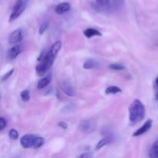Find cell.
Listing matches in <instances>:
<instances>
[{"label":"cell","instance_id":"cell-1","mask_svg":"<svg viewBox=\"0 0 158 158\" xmlns=\"http://www.w3.org/2000/svg\"><path fill=\"white\" fill-rule=\"evenodd\" d=\"M61 47V41H57L53 43L49 52H47L44 59L41 62H40V63L35 66V72H36L37 75L40 76V77L43 76L52 67L54 60H55L56 56L57 53L60 50Z\"/></svg>","mask_w":158,"mask_h":158},{"label":"cell","instance_id":"cell-2","mask_svg":"<svg viewBox=\"0 0 158 158\" xmlns=\"http://www.w3.org/2000/svg\"><path fill=\"white\" fill-rule=\"evenodd\" d=\"M145 106L140 100H134L129 107V120L134 125L141 121L145 117Z\"/></svg>","mask_w":158,"mask_h":158},{"label":"cell","instance_id":"cell-3","mask_svg":"<svg viewBox=\"0 0 158 158\" xmlns=\"http://www.w3.org/2000/svg\"><path fill=\"white\" fill-rule=\"evenodd\" d=\"M36 139L37 136L34 135V134H25L20 138V143L23 148H26V149H29L31 148H34Z\"/></svg>","mask_w":158,"mask_h":158},{"label":"cell","instance_id":"cell-4","mask_svg":"<svg viewBox=\"0 0 158 158\" xmlns=\"http://www.w3.org/2000/svg\"><path fill=\"white\" fill-rule=\"evenodd\" d=\"M26 1L23 2L21 4L18 5V6H14L13 9H12V12L10 15L9 17V23H12L14 20H15L16 19H18L20 15H22L23 12L25 11L26 8Z\"/></svg>","mask_w":158,"mask_h":158},{"label":"cell","instance_id":"cell-5","mask_svg":"<svg viewBox=\"0 0 158 158\" xmlns=\"http://www.w3.org/2000/svg\"><path fill=\"white\" fill-rule=\"evenodd\" d=\"M152 123H153V120L149 119V120H147L146 122L144 123V124L143 125L142 127H140L139 129H137L135 132L134 133L133 136L134 137H139V136L143 135L144 134H146L148 131H150V129L152 127Z\"/></svg>","mask_w":158,"mask_h":158},{"label":"cell","instance_id":"cell-6","mask_svg":"<svg viewBox=\"0 0 158 158\" xmlns=\"http://www.w3.org/2000/svg\"><path fill=\"white\" fill-rule=\"evenodd\" d=\"M23 31L21 29H17L12 32L9 36V43L12 44V43H20L23 40Z\"/></svg>","mask_w":158,"mask_h":158},{"label":"cell","instance_id":"cell-7","mask_svg":"<svg viewBox=\"0 0 158 158\" xmlns=\"http://www.w3.org/2000/svg\"><path fill=\"white\" fill-rule=\"evenodd\" d=\"M21 51L22 47L19 45H15V46H12V47H11L7 52L8 59L11 60H14V59H15L19 55Z\"/></svg>","mask_w":158,"mask_h":158},{"label":"cell","instance_id":"cell-8","mask_svg":"<svg viewBox=\"0 0 158 158\" xmlns=\"http://www.w3.org/2000/svg\"><path fill=\"white\" fill-rule=\"evenodd\" d=\"M80 128L83 132L90 133L95 129V123L92 120H85L80 123Z\"/></svg>","mask_w":158,"mask_h":158},{"label":"cell","instance_id":"cell-9","mask_svg":"<svg viewBox=\"0 0 158 158\" xmlns=\"http://www.w3.org/2000/svg\"><path fill=\"white\" fill-rule=\"evenodd\" d=\"M70 4L68 2H62L60 3L59 5H57L55 9L56 13H57L58 15H62V14H64L66 12H69V9H70Z\"/></svg>","mask_w":158,"mask_h":158},{"label":"cell","instance_id":"cell-10","mask_svg":"<svg viewBox=\"0 0 158 158\" xmlns=\"http://www.w3.org/2000/svg\"><path fill=\"white\" fill-rule=\"evenodd\" d=\"M83 35L86 38H92L94 36H102V33L94 28H88L83 31Z\"/></svg>","mask_w":158,"mask_h":158},{"label":"cell","instance_id":"cell-11","mask_svg":"<svg viewBox=\"0 0 158 158\" xmlns=\"http://www.w3.org/2000/svg\"><path fill=\"white\" fill-rule=\"evenodd\" d=\"M61 88L63 92L69 97H73L74 94H75L73 89L72 86L69 84V82H63V83L61 84Z\"/></svg>","mask_w":158,"mask_h":158},{"label":"cell","instance_id":"cell-12","mask_svg":"<svg viewBox=\"0 0 158 158\" xmlns=\"http://www.w3.org/2000/svg\"><path fill=\"white\" fill-rule=\"evenodd\" d=\"M51 79H52V76L51 75H48L46 76V77H43V79L39 80L38 83H37V88H38L39 89L45 88L46 86H48V85L50 83Z\"/></svg>","mask_w":158,"mask_h":158},{"label":"cell","instance_id":"cell-13","mask_svg":"<svg viewBox=\"0 0 158 158\" xmlns=\"http://www.w3.org/2000/svg\"><path fill=\"white\" fill-rule=\"evenodd\" d=\"M100 66V63L98 61H96L94 60H86L83 64V68L85 69H96V68H99Z\"/></svg>","mask_w":158,"mask_h":158},{"label":"cell","instance_id":"cell-14","mask_svg":"<svg viewBox=\"0 0 158 158\" xmlns=\"http://www.w3.org/2000/svg\"><path fill=\"white\" fill-rule=\"evenodd\" d=\"M150 158H158V139L154 141L149 151Z\"/></svg>","mask_w":158,"mask_h":158},{"label":"cell","instance_id":"cell-15","mask_svg":"<svg viewBox=\"0 0 158 158\" xmlns=\"http://www.w3.org/2000/svg\"><path fill=\"white\" fill-rule=\"evenodd\" d=\"M111 140H112V139L110 137H103V139H101V140L98 142V143H97V146H96V151H99V150L101 149L102 148L109 144L110 143H111Z\"/></svg>","mask_w":158,"mask_h":158},{"label":"cell","instance_id":"cell-16","mask_svg":"<svg viewBox=\"0 0 158 158\" xmlns=\"http://www.w3.org/2000/svg\"><path fill=\"white\" fill-rule=\"evenodd\" d=\"M121 89L117 86H110L105 90V94L109 95V94H116L121 92Z\"/></svg>","mask_w":158,"mask_h":158},{"label":"cell","instance_id":"cell-17","mask_svg":"<svg viewBox=\"0 0 158 158\" xmlns=\"http://www.w3.org/2000/svg\"><path fill=\"white\" fill-rule=\"evenodd\" d=\"M96 2L102 9H109L110 7V0H96Z\"/></svg>","mask_w":158,"mask_h":158},{"label":"cell","instance_id":"cell-18","mask_svg":"<svg viewBox=\"0 0 158 158\" xmlns=\"http://www.w3.org/2000/svg\"><path fill=\"white\" fill-rule=\"evenodd\" d=\"M20 96H21L22 100L25 102L28 101L30 99V94H29V91L28 89H25V90L22 91Z\"/></svg>","mask_w":158,"mask_h":158},{"label":"cell","instance_id":"cell-19","mask_svg":"<svg viewBox=\"0 0 158 158\" xmlns=\"http://www.w3.org/2000/svg\"><path fill=\"white\" fill-rule=\"evenodd\" d=\"M109 67L110 69H113V70L120 71V70H123V69H125L124 66L120 64H117V63H113V64L109 65Z\"/></svg>","mask_w":158,"mask_h":158},{"label":"cell","instance_id":"cell-20","mask_svg":"<svg viewBox=\"0 0 158 158\" xmlns=\"http://www.w3.org/2000/svg\"><path fill=\"white\" fill-rule=\"evenodd\" d=\"M45 143V140L44 138L41 137H37L36 140H35V146H34V148L35 149H38V148H41Z\"/></svg>","mask_w":158,"mask_h":158},{"label":"cell","instance_id":"cell-21","mask_svg":"<svg viewBox=\"0 0 158 158\" xmlns=\"http://www.w3.org/2000/svg\"><path fill=\"white\" fill-rule=\"evenodd\" d=\"M9 137H10V139H12L13 140H17L19 137L18 131L15 129H11L9 132Z\"/></svg>","mask_w":158,"mask_h":158},{"label":"cell","instance_id":"cell-22","mask_svg":"<svg viewBox=\"0 0 158 158\" xmlns=\"http://www.w3.org/2000/svg\"><path fill=\"white\" fill-rule=\"evenodd\" d=\"M124 2L125 0H113L114 2V6H115L116 9H122L123 6H124Z\"/></svg>","mask_w":158,"mask_h":158},{"label":"cell","instance_id":"cell-23","mask_svg":"<svg viewBox=\"0 0 158 158\" xmlns=\"http://www.w3.org/2000/svg\"><path fill=\"white\" fill-rule=\"evenodd\" d=\"M48 26H49V23H48V22H44V23H43L41 24V26H40V29H39V32H40V35H42V34H43L45 32V31L47 29Z\"/></svg>","mask_w":158,"mask_h":158},{"label":"cell","instance_id":"cell-24","mask_svg":"<svg viewBox=\"0 0 158 158\" xmlns=\"http://www.w3.org/2000/svg\"><path fill=\"white\" fill-rule=\"evenodd\" d=\"M154 95L157 100H158V77L155 79L154 84Z\"/></svg>","mask_w":158,"mask_h":158},{"label":"cell","instance_id":"cell-25","mask_svg":"<svg viewBox=\"0 0 158 158\" xmlns=\"http://www.w3.org/2000/svg\"><path fill=\"white\" fill-rule=\"evenodd\" d=\"M14 70H15V69H10V70H9V72L7 73H6L4 76H3L2 78V81H5V80H7L8 79H9V77H10L12 75V73H14Z\"/></svg>","mask_w":158,"mask_h":158},{"label":"cell","instance_id":"cell-26","mask_svg":"<svg viewBox=\"0 0 158 158\" xmlns=\"http://www.w3.org/2000/svg\"><path fill=\"white\" fill-rule=\"evenodd\" d=\"M6 124H7V122H6V119L4 117H1L0 118V130L2 131L5 128V127L6 126Z\"/></svg>","mask_w":158,"mask_h":158},{"label":"cell","instance_id":"cell-27","mask_svg":"<svg viewBox=\"0 0 158 158\" xmlns=\"http://www.w3.org/2000/svg\"><path fill=\"white\" fill-rule=\"evenodd\" d=\"M91 157H92V154L89 152L83 153V154H82L79 157V158H91Z\"/></svg>","mask_w":158,"mask_h":158},{"label":"cell","instance_id":"cell-28","mask_svg":"<svg viewBox=\"0 0 158 158\" xmlns=\"http://www.w3.org/2000/svg\"><path fill=\"white\" fill-rule=\"evenodd\" d=\"M58 127H61L62 129H64L66 130L67 128V124H66L65 122H59L58 123Z\"/></svg>","mask_w":158,"mask_h":158}]
</instances>
